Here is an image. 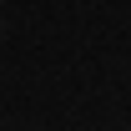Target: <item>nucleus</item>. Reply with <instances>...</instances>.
I'll return each mask as SVG.
<instances>
[{"mask_svg": "<svg viewBox=\"0 0 131 131\" xmlns=\"http://www.w3.org/2000/svg\"><path fill=\"white\" fill-rule=\"evenodd\" d=\"M0 5H5V0H0Z\"/></svg>", "mask_w": 131, "mask_h": 131, "instance_id": "1", "label": "nucleus"}]
</instances>
